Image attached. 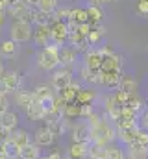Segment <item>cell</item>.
Listing matches in <instances>:
<instances>
[{
  "instance_id": "6da1fadb",
  "label": "cell",
  "mask_w": 148,
  "mask_h": 159,
  "mask_svg": "<svg viewBox=\"0 0 148 159\" xmlns=\"http://www.w3.org/2000/svg\"><path fill=\"white\" fill-rule=\"evenodd\" d=\"M113 143H117V128L111 120L104 119L96 128L91 129V144L109 146Z\"/></svg>"
},
{
  "instance_id": "7a4b0ae2",
  "label": "cell",
  "mask_w": 148,
  "mask_h": 159,
  "mask_svg": "<svg viewBox=\"0 0 148 159\" xmlns=\"http://www.w3.org/2000/svg\"><path fill=\"white\" fill-rule=\"evenodd\" d=\"M59 48L58 44H48L46 48H41L39 54H37V65L46 70V72H54L58 70L61 65H59Z\"/></svg>"
},
{
  "instance_id": "3957f363",
  "label": "cell",
  "mask_w": 148,
  "mask_h": 159,
  "mask_svg": "<svg viewBox=\"0 0 148 159\" xmlns=\"http://www.w3.org/2000/svg\"><path fill=\"white\" fill-rule=\"evenodd\" d=\"M9 39L15 41L17 44H22V43H28L30 39H34L32 22H26V20H13V24L9 26Z\"/></svg>"
},
{
  "instance_id": "277c9868",
  "label": "cell",
  "mask_w": 148,
  "mask_h": 159,
  "mask_svg": "<svg viewBox=\"0 0 148 159\" xmlns=\"http://www.w3.org/2000/svg\"><path fill=\"white\" fill-rule=\"evenodd\" d=\"M72 70L71 69H58V70H54L52 72V81H50V85H52V89L54 91H58V93H61L63 89H67L71 83H72Z\"/></svg>"
},
{
  "instance_id": "5b68a950",
  "label": "cell",
  "mask_w": 148,
  "mask_h": 159,
  "mask_svg": "<svg viewBox=\"0 0 148 159\" xmlns=\"http://www.w3.org/2000/svg\"><path fill=\"white\" fill-rule=\"evenodd\" d=\"M71 137L72 143H91V126L87 124V120L80 119L74 122L71 128Z\"/></svg>"
},
{
  "instance_id": "8992f818",
  "label": "cell",
  "mask_w": 148,
  "mask_h": 159,
  "mask_svg": "<svg viewBox=\"0 0 148 159\" xmlns=\"http://www.w3.org/2000/svg\"><path fill=\"white\" fill-rule=\"evenodd\" d=\"M50 30H52V43L58 44V46H65L69 43V26L67 22H61V20H52L50 24Z\"/></svg>"
},
{
  "instance_id": "52a82bcc",
  "label": "cell",
  "mask_w": 148,
  "mask_h": 159,
  "mask_svg": "<svg viewBox=\"0 0 148 159\" xmlns=\"http://www.w3.org/2000/svg\"><path fill=\"white\" fill-rule=\"evenodd\" d=\"M34 11H35V9H34L32 6H28L26 2H22V0L7 7V13H9L15 20H26V22H32Z\"/></svg>"
},
{
  "instance_id": "ba28073f",
  "label": "cell",
  "mask_w": 148,
  "mask_h": 159,
  "mask_svg": "<svg viewBox=\"0 0 148 159\" xmlns=\"http://www.w3.org/2000/svg\"><path fill=\"white\" fill-rule=\"evenodd\" d=\"M124 74L122 70H111V72H102V85L106 91H118L122 85Z\"/></svg>"
},
{
  "instance_id": "9c48e42d",
  "label": "cell",
  "mask_w": 148,
  "mask_h": 159,
  "mask_svg": "<svg viewBox=\"0 0 148 159\" xmlns=\"http://www.w3.org/2000/svg\"><path fill=\"white\" fill-rule=\"evenodd\" d=\"M102 59H104V56H102L100 48H91L83 54V65L93 72L102 69Z\"/></svg>"
},
{
  "instance_id": "30bf717a",
  "label": "cell",
  "mask_w": 148,
  "mask_h": 159,
  "mask_svg": "<svg viewBox=\"0 0 148 159\" xmlns=\"http://www.w3.org/2000/svg\"><path fill=\"white\" fill-rule=\"evenodd\" d=\"M30 143H32V141H30V133H28L26 129H15V131L9 133L7 144H9V148L15 150V152H19L21 148H24V146L30 144Z\"/></svg>"
},
{
  "instance_id": "8fae6325",
  "label": "cell",
  "mask_w": 148,
  "mask_h": 159,
  "mask_svg": "<svg viewBox=\"0 0 148 159\" xmlns=\"http://www.w3.org/2000/svg\"><path fill=\"white\" fill-rule=\"evenodd\" d=\"M76 61H78V52L72 46H61L59 48V65L63 69H71L72 70L76 67Z\"/></svg>"
},
{
  "instance_id": "7c38bea8",
  "label": "cell",
  "mask_w": 148,
  "mask_h": 159,
  "mask_svg": "<svg viewBox=\"0 0 148 159\" xmlns=\"http://www.w3.org/2000/svg\"><path fill=\"white\" fill-rule=\"evenodd\" d=\"M34 43L41 48H46L48 44H52V30L50 24L46 26H35L34 28Z\"/></svg>"
},
{
  "instance_id": "4fadbf2b",
  "label": "cell",
  "mask_w": 148,
  "mask_h": 159,
  "mask_svg": "<svg viewBox=\"0 0 148 159\" xmlns=\"http://www.w3.org/2000/svg\"><path fill=\"white\" fill-rule=\"evenodd\" d=\"M91 143H72L67 150V159H89Z\"/></svg>"
},
{
  "instance_id": "5bb4252c",
  "label": "cell",
  "mask_w": 148,
  "mask_h": 159,
  "mask_svg": "<svg viewBox=\"0 0 148 159\" xmlns=\"http://www.w3.org/2000/svg\"><path fill=\"white\" fill-rule=\"evenodd\" d=\"M34 139H35V144H37V146L44 148V146H52V144H54L56 135H54V133H52L46 126H41V128H37V129H35Z\"/></svg>"
},
{
  "instance_id": "9a60e30c",
  "label": "cell",
  "mask_w": 148,
  "mask_h": 159,
  "mask_svg": "<svg viewBox=\"0 0 148 159\" xmlns=\"http://www.w3.org/2000/svg\"><path fill=\"white\" fill-rule=\"evenodd\" d=\"M19 126V115L13 113V111H6L2 117H0V129L6 131V133H11L15 131Z\"/></svg>"
},
{
  "instance_id": "2e32d148",
  "label": "cell",
  "mask_w": 148,
  "mask_h": 159,
  "mask_svg": "<svg viewBox=\"0 0 148 159\" xmlns=\"http://www.w3.org/2000/svg\"><path fill=\"white\" fill-rule=\"evenodd\" d=\"M102 72H111V70H122V57L118 54H109V56H104L102 59Z\"/></svg>"
},
{
  "instance_id": "e0dca14e",
  "label": "cell",
  "mask_w": 148,
  "mask_h": 159,
  "mask_svg": "<svg viewBox=\"0 0 148 159\" xmlns=\"http://www.w3.org/2000/svg\"><path fill=\"white\" fill-rule=\"evenodd\" d=\"M98 100V93H96V89L95 87H81V91L78 93V98H76V102L80 104V106H87V104H93L95 106V102Z\"/></svg>"
},
{
  "instance_id": "ac0fdd59",
  "label": "cell",
  "mask_w": 148,
  "mask_h": 159,
  "mask_svg": "<svg viewBox=\"0 0 148 159\" xmlns=\"http://www.w3.org/2000/svg\"><path fill=\"white\" fill-rule=\"evenodd\" d=\"M80 91H81V81H72L67 89H63V91L58 93V94L65 100V104H72V102H76Z\"/></svg>"
},
{
  "instance_id": "d6986e66",
  "label": "cell",
  "mask_w": 148,
  "mask_h": 159,
  "mask_svg": "<svg viewBox=\"0 0 148 159\" xmlns=\"http://www.w3.org/2000/svg\"><path fill=\"white\" fill-rule=\"evenodd\" d=\"M17 156L19 159H41V146H37L35 143H30V144H26L24 148H21L19 152H17Z\"/></svg>"
},
{
  "instance_id": "ffe728a7",
  "label": "cell",
  "mask_w": 148,
  "mask_h": 159,
  "mask_svg": "<svg viewBox=\"0 0 148 159\" xmlns=\"http://www.w3.org/2000/svg\"><path fill=\"white\" fill-rule=\"evenodd\" d=\"M17 52H19V46H17L15 41H11V39L0 41V56H2L4 59H11V57H15Z\"/></svg>"
},
{
  "instance_id": "44dd1931",
  "label": "cell",
  "mask_w": 148,
  "mask_h": 159,
  "mask_svg": "<svg viewBox=\"0 0 148 159\" xmlns=\"http://www.w3.org/2000/svg\"><path fill=\"white\" fill-rule=\"evenodd\" d=\"M26 115H28V119L30 120H43L48 117V113H46V109L43 107V104L41 102H37L34 100V104L26 109Z\"/></svg>"
},
{
  "instance_id": "7402d4cb",
  "label": "cell",
  "mask_w": 148,
  "mask_h": 159,
  "mask_svg": "<svg viewBox=\"0 0 148 159\" xmlns=\"http://www.w3.org/2000/svg\"><path fill=\"white\" fill-rule=\"evenodd\" d=\"M65 122H67V120L63 119V117H50V119L46 120V128H48L56 137H59V135L65 133Z\"/></svg>"
},
{
  "instance_id": "603a6c76",
  "label": "cell",
  "mask_w": 148,
  "mask_h": 159,
  "mask_svg": "<svg viewBox=\"0 0 148 159\" xmlns=\"http://www.w3.org/2000/svg\"><path fill=\"white\" fill-rule=\"evenodd\" d=\"M2 80H4V83H6V87H7V91H9V93H11V91H19V89H21L22 78H21V74H19V72H15V70L6 72Z\"/></svg>"
},
{
  "instance_id": "cb8c5ba5",
  "label": "cell",
  "mask_w": 148,
  "mask_h": 159,
  "mask_svg": "<svg viewBox=\"0 0 148 159\" xmlns=\"http://www.w3.org/2000/svg\"><path fill=\"white\" fill-rule=\"evenodd\" d=\"M15 102H17V106H21L22 109H28V107L34 104V94H32L30 91L19 89V91H15Z\"/></svg>"
},
{
  "instance_id": "d4e9b609",
  "label": "cell",
  "mask_w": 148,
  "mask_h": 159,
  "mask_svg": "<svg viewBox=\"0 0 148 159\" xmlns=\"http://www.w3.org/2000/svg\"><path fill=\"white\" fill-rule=\"evenodd\" d=\"M63 119L65 120H80L81 119V106L78 102L67 104L65 106V111H63Z\"/></svg>"
},
{
  "instance_id": "484cf974",
  "label": "cell",
  "mask_w": 148,
  "mask_h": 159,
  "mask_svg": "<svg viewBox=\"0 0 148 159\" xmlns=\"http://www.w3.org/2000/svg\"><path fill=\"white\" fill-rule=\"evenodd\" d=\"M32 94H34V100L43 102V100L54 96V91H52V85H44V83H41V85H37L35 89L32 91Z\"/></svg>"
},
{
  "instance_id": "4316f807",
  "label": "cell",
  "mask_w": 148,
  "mask_h": 159,
  "mask_svg": "<svg viewBox=\"0 0 148 159\" xmlns=\"http://www.w3.org/2000/svg\"><path fill=\"white\" fill-rule=\"evenodd\" d=\"M39 11L46 13V15H54L59 7V0H39L35 6Z\"/></svg>"
},
{
  "instance_id": "83f0119b",
  "label": "cell",
  "mask_w": 148,
  "mask_h": 159,
  "mask_svg": "<svg viewBox=\"0 0 148 159\" xmlns=\"http://www.w3.org/2000/svg\"><path fill=\"white\" fill-rule=\"evenodd\" d=\"M87 15H89V22L93 24V26H96V24H100L102 22V17H104V13H102V7L100 6H87Z\"/></svg>"
},
{
  "instance_id": "f1b7e54d",
  "label": "cell",
  "mask_w": 148,
  "mask_h": 159,
  "mask_svg": "<svg viewBox=\"0 0 148 159\" xmlns=\"http://www.w3.org/2000/svg\"><path fill=\"white\" fill-rule=\"evenodd\" d=\"M104 34H106V30L100 26V24H96V26H93V30H91V34L87 35V39L91 43V46H96L100 41L104 39Z\"/></svg>"
},
{
  "instance_id": "f546056e",
  "label": "cell",
  "mask_w": 148,
  "mask_h": 159,
  "mask_svg": "<svg viewBox=\"0 0 148 159\" xmlns=\"http://www.w3.org/2000/svg\"><path fill=\"white\" fill-rule=\"evenodd\" d=\"M71 20H74L76 24H85L89 22V15H87V7H76L71 13Z\"/></svg>"
},
{
  "instance_id": "4dcf8cb0",
  "label": "cell",
  "mask_w": 148,
  "mask_h": 159,
  "mask_svg": "<svg viewBox=\"0 0 148 159\" xmlns=\"http://www.w3.org/2000/svg\"><path fill=\"white\" fill-rule=\"evenodd\" d=\"M71 13H72V9H71V7H67V6H61V7H58V11L52 15V20L69 22V20H71Z\"/></svg>"
},
{
  "instance_id": "1f68e13d",
  "label": "cell",
  "mask_w": 148,
  "mask_h": 159,
  "mask_svg": "<svg viewBox=\"0 0 148 159\" xmlns=\"http://www.w3.org/2000/svg\"><path fill=\"white\" fill-rule=\"evenodd\" d=\"M120 91H126V93H137L135 80L130 78V76H124V80H122V85H120Z\"/></svg>"
},
{
  "instance_id": "d6a6232c",
  "label": "cell",
  "mask_w": 148,
  "mask_h": 159,
  "mask_svg": "<svg viewBox=\"0 0 148 159\" xmlns=\"http://www.w3.org/2000/svg\"><path fill=\"white\" fill-rule=\"evenodd\" d=\"M137 13L141 17H148V0H137Z\"/></svg>"
},
{
  "instance_id": "836d02e7",
  "label": "cell",
  "mask_w": 148,
  "mask_h": 159,
  "mask_svg": "<svg viewBox=\"0 0 148 159\" xmlns=\"http://www.w3.org/2000/svg\"><path fill=\"white\" fill-rule=\"evenodd\" d=\"M139 128L145 129V131H148V107L139 115Z\"/></svg>"
},
{
  "instance_id": "e575fe53",
  "label": "cell",
  "mask_w": 148,
  "mask_h": 159,
  "mask_svg": "<svg viewBox=\"0 0 148 159\" xmlns=\"http://www.w3.org/2000/svg\"><path fill=\"white\" fill-rule=\"evenodd\" d=\"M95 113V106L93 104H87V106H81V119H89L91 115Z\"/></svg>"
},
{
  "instance_id": "d590c367",
  "label": "cell",
  "mask_w": 148,
  "mask_h": 159,
  "mask_svg": "<svg viewBox=\"0 0 148 159\" xmlns=\"http://www.w3.org/2000/svg\"><path fill=\"white\" fill-rule=\"evenodd\" d=\"M7 106H9V102H7L6 94H0V117H2L6 111H9V109H7Z\"/></svg>"
},
{
  "instance_id": "8d00e7d4",
  "label": "cell",
  "mask_w": 148,
  "mask_h": 159,
  "mask_svg": "<svg viewBox=\"0 0 148 159\" xmlns=\"http://www.w3.org/2000/svg\"><path fill=\"white\" fill-rule=\"evenodd\" d=\"M91 6H102V4H106V2H117V0H87Z\"/></svg>"
},
{
  "instance_id": "74e56055",
  "label": "cell",
  "mask_w": 148,
  "mask_h": 159,
  "mask_svg": "<svg viewBox=\"0 0 148 159\" xmlns=\"http://www.w3.org/2000/svg\"><path fill=\"white\" fill-rule=\"evenodd\" d=\"M9 91H7V87H6V83H4V80H0V94H7Z\"/></svg>"
},
{
  "instance_id": "f35d334b",
  "label": "cell",
  "mask_w": 148,
  "mask_h": 159,
  "mask_svg": "<svg viewBox=\"0 0 148 159\" xmlns=\"http://www.w3.org/2000/svg\"><path fill=\"white\" fill-rule=\"evenodd\" d=\"M48 159H65V157L61 156V152H52V154L48 156Z\"/></svg>"
},
{
  "instance_id": "ab89813d",
  "label": "cell",
  "mask_w": 148,
  "mask_h": 159,
  "mask_svg": "<svg viewBox=\"0 0 148 159\" xmlns=\"http://www.w3.org/2000/svg\"><path fill=\"white\" fill-rule=\"evenodd\" d=\"M22 2H26L28 6H32V7H34V6H37V2H39V0H22Z\"/></svg>"
},
{
  "instance_id": "60d3db41",
  "label": "cell",
  "mask_w": 148,
  "mask_h": 159,
  "mask_svg": "<svg viewBox=\"0 0 148 159\" xmlns=\"http://www.w3.org/2000/svg\"><path fill=\"white\" fill-rule=\"evenodd\" d=\"M4 2H7V6H13V4H17V2H21V0H4Z\"/></svg>"
},
{
  "instance_id": "b9f144b4",
  "label": "cell",
  "mask_w": 148,
  "mask_h": 159,
  "mask_svg": "<svg viewBox=\"0 0 148 159\" xmlns=\"http://www.w3.org/2000/svg\"><path fill=\"white\" fill-rule=\"evenodd\" d=\"M4 74H6V72H4V65H2V63H0V80L4 78Z\"/></svg>"
},
{
  "instance_id": "7bdbcfd3",
  "label": "cell",
  "mask_w": 148,
  "mask_h": 159,
  "mask_svg": "<svg viewBox=\"0 0 148 159\" xmlns=\"http://www.w3.org/2000/svg\"><path fill=\"white\" fill-rule=\"evenodd\" d=\"M9 159H17V156H11V157H9Z\"/></svg>"
}]
</instances>
